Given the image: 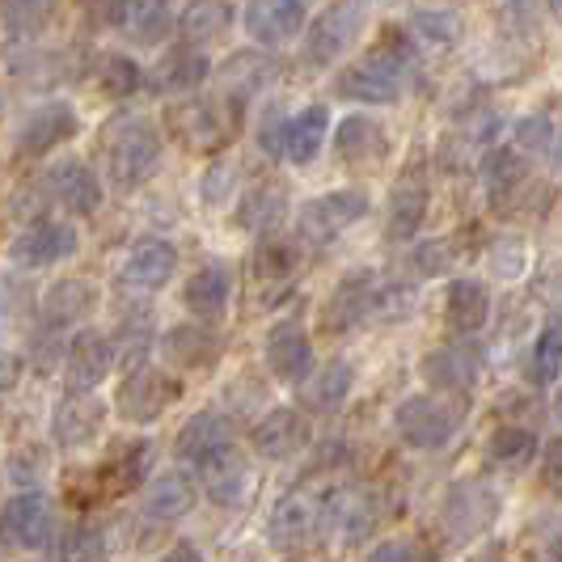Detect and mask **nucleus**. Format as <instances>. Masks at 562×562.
Listing matches in <instances>:
<instances>
[{"label": "nucleus", "mask_w": 562, "mask_h": 562, "mask_svg": "<svg viewBox=\"0 0 562 562\" xmlns=\"http://www.w3.org/2000/svg\"><path fill=\"white\" fill-rule=\"evenodd\" d=\"M106 161L119 187H140L161 166V136L144 114H119L106 123Z\"/></svg>", "instance_id": "obj_1"}, {"label": "nucleus", "mask_w": 562, "mask_h": 562, "mask_svg": "<svg viewBox=\"0 0 562 562\" xmlns=\"http://www.w3.org/2000/svg\"><path fill=\"white\" fill-rule=\"evenodd\" d=\"M406 64H411L406 52H376L338 77V93L351 102H368V106H390L406 89Z\"/></svg>", "instance_id": "obj_2"}, {"label": "nucleus", "mask_w": 562, "mask_h": 562, "mask_svg": "<svg viewBox=\"0 0 562 562\" xmlns=\"http://www.w3.org/2000/svg\"><path fill=\"white\" fill-rule=\"evenodd\" d=\"M326 529H330L326 525V499L313 495V491L283 495L276 512H271V520H267V537H271L276 550H301V546H310L313 537L326 533Z\"/></svg>", "instance_id": "obj_3"}, {"label": "nucleus", "mask_w": 562, "mask_h": 562, "mask_svg": "<svg viewBox=\"0 0 562 562\" xmlns=\"http://www.w3.org/2000/svg\"><path fill=\"white\" fill-rule=\"evenodd\" d=\"M182 394V381L169 376L166 368H148L140 364L136 372H127V381L119 385L114 406L127 423H153L166 415V406Z\"/></svg>", "instance_id": "obj_4"}, {"label": "nucleus", "mask_w": 562, "mask_h": 562, "mask_svg": "<svg viewBox=\"0 0 562 562\" xmlns=\"http://www.w3.org/2000/svg\"><path fill=\"white\" fill-rule=\"evenodd\" d=\"M495 516H499V495L486 482H457L440 507L445 533L452 541H470V537L486 533L495 525Z\"/></svg>", "instance_id": "obj_5"}, {"label": "nucleus", "mask_w": 562, "mask_h": 562, "mask_svg": "<svg viewBox=\"0 0 562 562\" xmlns=\"http://www.w3.org/2000/svg\"><path fill=\"white\" fill-rule=\"evenodd\" d=\"M364 18V4H330V9H322L310 30V43H305V59H310L313 68H326V64L342 59L347 47L360 38Z\"/></svg>", "instance_id": "obj_6"}, {"label": "nucleus", "mask_w": 562, "mask_h": 562, "mask_svg": "<svg viewBox=\"0 0 562 562\" xmlns=\"http://www.w3.org/2000/svg\"><path fill=\"white\" fill-rule=\"evenodd\" d=\"M368 195L364 191H330V195H317L301 207V233L310 241H335L342 228H351L356 221L368 216Z\"/></svg>", "instance_id": "obj_7"}, {"label": "nucleus", "mask_w": 562, "mask_h": 562, "mask_svg": "<svg viewBox=\"0 0 562 562\" xmlns=\"http://www.w3.org/2000/svg\"><path fill=\"white\" fill-rule=\"evenodd\" d=\"M394 423H397V436L419 452H440L452 440V415L436 397H427V394L406 397V402L397 406Z\"/></svg>", "instance_id": "obj_8"}, {"label": "nucleus", "mask_w": 562, "mask_h": 562, "mask_svg": "<svg viewBox=\"0 0 562 562\" xmlns=\"http://www.w3.org/2000/svg\"><path fill=\"white\" fill-rule=\"evenodd\" d=\"M305 18H310V9L301 0H258V4H246V13H241L246 34L262 47H280L288 38H296L305 30Z\"/></svg>", "instance_id": "obj_9"}, {"label": "nucleus", "mask_w": 562, "mask_h": 562, "mask_svg": "<svg viewBox=\"0 0 562 562\" xmlns=\"http://www.w3.org/2000/svg\"><path fill=\"white\" fill-rule=\"evenodd\" d=\"M77 254V233L68 225H34L26 228L13 246H9V262L18 271H38V267H52V262H64Z\"/></svg>", "instance_id": "obj_10"}, {"label": "nucleus", "mask_w": 562, "mask_h": 562, "mask_svg": "<svg viewBox=\"0 0 562 562\" xmlns=\"http://www.w3.org/2000/svg\"><path fill=\"white\" fill-rule=\"evenodd\" d=\"M0 537L13 550H43L52 537V507L43 495H18L0 512Z\"/></svg>", "instance_id": "obj_11"}, {"label": "nucleus", "mask_w": 562, "mask_h": 562, "mask_svg": "<svg viewBox=\"0 0 562 562\" xmlns=\"http://www.w3.org/2000/svg\"><path fill=\"white\" fill-rule=\"evenodd\" d=\"M173 271H178L173 246L148 237V241H140L136 250L127 254V262H123V271H119V283H123L127 292H157V288H166V283L173 280Z\"/></svg>", "instance_id": "obj_12"}, {"label": "nucleus", "mask_w": 562, "mask_h": 562, "mask_svg": "<svg viewBox=\"0 0 562 562\" xmlns=\"http://www.w3.org/2000/svg\"><path fill=\"white\" fill-rule=\"evenodd\" d=\"M376 520H381V504H376V495H372V491H364V486L326 495V525H330V529H338L347 546L364 541V537L376 529Z\"/></svg>", "instance_id": "obj_13"}, {"label": "nucleus", "mask_w": 562, "mask_h": 562, "mask_svg": "<svg viewBox=\"0 0 562 562\" xmlns=\"http://www.w3.org/2000/svg\"><path fill=\"white\" fill-rule=\"evenodd\" d=\"M111 364H114L111 338L93 335V330L77 335L72 347H68V394H89V390H98V385L106 381Z\"/></svg>", "instance_id": "obj_14"}, {"label": "nucleus", "mask_w": 562, "mask_h": 562, "mask_svg": "<svg viewBox=\"0 0 562 562\" xmlns=\"http://www.w3.org/2000/svg\"><path fill=\"white\" fill-rule=\"evenodd\" d=\"M305 445H310V423H305L301 411H292V406L271 411L267 419L254 427V449L262 452L267 461H288V457H296Z\"/></svg>", "instance_id": "obj_15"}, {"label": "nucleus", "mask_w": 562, "mask_h": 562, "mask_svg": "<svg viewBox=\"0 0 562 562\" xmlns=\"http://www.w3.org/2000/svg\"><path fill=\"white\" fill-rule=\"evenodd\" d=\"M72 132H77V111L68 102H43L38 111L26 114V123L18 132V144H22L26 157H43L47 148L64 144Z\"/></svg>", "instance_id": "obj_16"}, {"label": "nucleus", "mask_w": 562, "mask_h": 562, "mask_svg": "<svg viewBox=\"0 0 562 562\" xmlns=\"http://www.w3.org/2000/svg\"><path fill=\"white\" fill-rule=\"evenodd\" d=\"M102 423H106V402L89 394H72L56 411V440L64 449H85L102 436Z\"/></svg>", "instance_id": "obj_17"}, {"label": "nucleus", "mask_w": 562, "mask_h": 562, "mask_svg": "<svg viewBox=\"0 0 562 562\" xmlns=\"http://www.w3.org/2000/svg\"><path fill=\"white\" fill-rule=\"evenodd\" d=\"M267 368L280 376V381H305L313 368V347L305 330L301 326H292V322H283L276 326L271 335H267Z\"/></svg>", "instance_id": "obj_18"}, {"label": "nucleus", "mask_w": 562, "mask_h": 562, "mask_svg": "<svg viewBox=\"0 0 562 562\" xmlns=\"http://www.w3.org/2000/svg\"><path fill=\"white\" fill-rule=\"evenodd\" d=\"M335 148L338 161H347V166H376L390 153V140H385L381 123H372L368 114H351V119L338 123Z\"/></svg>", "instance_id": "obj_19"}, {"label": "nucleus", "mask_w": 562, "mask_h": 562, "mask_svg": "<svg viewBox=\"0 0 562 562\" xmlns=\"http://www.w3.org/2000/svg\"><path fill=\"white\" fill-rule=\"evenodd\" d=\"M47 187H52V195L64 203V207H72V212H98V203H102V187H98V178H93V169L77 161V157H68V161H56L52 173H47Z\"/></svg>", "instance_id": "obj_20"}, {"label": "nucleus", "mask_w": 562, "mask_h": 562, "mask_svg": "<svg viewBox=\"0 0 562 562\" xmlns=\"http://www.w3.org/2000/svg\"><path fill=\"white\" fill-rule=\"evenodd\" d=\"M199 470H203V482H207V495H212V504L241 507L246 491H250V470H246V457L233 449V445L216 452L212 461H203Z\"/></svg>", "instance_id": "obj_21"}, {"label": "nucleus", "mask_w": 562, "mask_h": 562, "mask_svg": "<svg viewBox=\"0 0 562 562\" xmlns=\"http://www.w3.org/2000/svg\"><path fill=\"white\" fill-rule=\"evenodd\" d=\"M93 310H98V283L89 280H59L43 296V317L47 326H59V330L85 322Z\"/></svg>", "instance_id": "obj_22"}, {"label": "nucleus", "mask_w": 562, "mask_h": 562, "mask_svg": "<svg viewBox=\"0 0 562 562\" xmlns=\"http://www.w3.org/2000/svg\"><path fill=\"white\" fill-rule=\"evenodd\" d=\"M326 127H330L326 106H305L296 119H288V123H283V157L296 161V166H310L313 157L322 153Z\"/></svg>", "instance_id": "obj_23"}, {"label": "nucleus", "mask_w": 562, "mask_h": 562, "mask_svg": "<svg viewBox=\"0 0 562 562\" xmlns=\"http://www.w3.org/2000/svg\"><path fill=\"white\" fill-rule=\"evenodd\" d=\"M427 216V182L406 173L390 195V241H411Z\"/></svg>", "instance_id": "obj_24"}, {"label": "nucleus", "mask_w": 562, "mask_h": 562, "mask_svg": "<svg viewBox=\"0 0 562 562\" xmlns=\"http://www.w3.org/2000/svg\"><path fill=\"white\" fill-rule=\"evenodd\" d=\"M445 313H449V326L457 335H479L491 317V296L479 280H452L449 296H445Z\"/></svg>", "instance_id": "obj_25"}, {"label": "nucleus", "mask_w": 562, "mask_h": 562, "mask_svg": "<svg viewBox=\"0 0 562 562\" xmlns=\"http://www.w3.org/2000/svg\"><path fill=\"white\" fill-rule=\"evenodd\" d=\"M233 440H228V423L221 415H212V411H203L195 419H187L182 427V436H178V457L182 461H191V465H203V461H212L221 449H228Z\"/></svg>", "instance_id": "obj_26"}, {"label": "nucleus", "mask_w": 562, "mask_h": 562, "mask_svg": "<svg viewBox=\"0 0 562 562\" xmlns=\"http://www.w3.org/2000/svg\"><path fill=\"white\" fill-rule=\"evenodd\" d=\"M288 216V195H283L276 182H258L246 191L241 207H237V225L254 228V233H276Z\"/></svg>", "instance_id": "obj_27"}, {"label": "nucleus", "mask_w": 562, "mask_h": 562, "mask_svg": "<svg viewBox=\"0 0 562 562\" xmlns=\"http://www.w3.org/2000/svg\"><path fill=\"white\" fill-rule=\"evenodd\" d=\"M372 301H376V292H372L368 276L338 283V292L330 296V305H326V330H351L360 317L372 313Z\"/></svg>", "instance_id": "obj_28"}, {"label": "nucleus", "mask_w": 562, "mask_h": 562, "mask_svg": "<svg viewBox=\"0 0 562 562\" xmlns=\"http://www.w3.org/2000/svg\"><path fill=\"white\" fill-rule=\"evenodd\" d=\"M182 301H187V310L195 313V317H221L228 305V271L225 267H203L199 276L187 280L182 288Z\"/></svg>", "instance_id": "obj_29"}, {"label": "nucleus", "mask_w": 562, "mask_h": 562, "mask_svg": "<svg viewBox=\"0 0 562 562\" xmlns=\"http://www.w3.org/2000/svg\"><path fill=\"white\" fill-rule=\"evenodd\" d=\"M191 507H195V486L182 474H169V479L153 482L148 495H144V516H153V520H178Z\"/></svg>", "instance_id": "obj_30"}, {"label": "nucleus", "mask_w": 562, "mask_h": 562, "mask_svg": "<svg viewBox=\"0 0 562 562\" xmlns=\"http://www.w3.org/2000/svg\"><path fill=\"white\" fill-rule=\"evenodd\" d=\"M482 182H486V195L491 203H504L520 191V182H525V161H520V153L516 148H495V153H486V161H482Z\"/></svg>", "instance_id": "obj_31"}, {"label": "nucleus", "mask_w": 562, "mask_h": 562, "mask_svg": "<svg viewBox=\"0 0 562 562\" xmlns=\"http://www.w3.org/2000/svg\"><path fill=\"white\" fill-rule=\"evenodd\" d=\"M537 452H541V445L529 427H499L486 445V461L499 470H525Z\"/></svg>", "instance_id": "obj_32"}, {"label": "nucleus", "mask_w": 562, "mask_h": 562, "mask_svg": "<svg viewBox=\"0 0 562 562\" xmlns=\"http://www.w3.org/2000/svg\"><path fill=\"white\" fill-rule=\"evenodd\" d=\"M351 381H356V372H351V364H342V360L317 368L313 381L305 385V406L310 411H335L351 394Z\"/></svg>", "instance_id": "obj_33"}, {"label": "nucleus", "mask_w": 562, "mask_h": 562, "mask_svg": "<svg viewBox=\"0 0 562 562\" xmlns=\"http://www.w3.org/2000/svg\"><path fill=\"white\" fill-rule=\"evenodd\" d=\"M423 376L436 385V390H445V394H470V385H474V368L470 360L461 356V351H431L427 360H423Z\"/></svg>", "instance_id": "obj_34"}, {"label": "nucleus", "mask_w": 562, "mask_h": 562, "mask_svg": "<svg viewBox=\"0 0 562 562\" xmlns=\"http://www.w3.org/2000/svg\"><path fill=\"white\" fill-rule=\"evenodd\" d=\"M123 30L144 43V47H153V43H161L169 30H173V9L161 4V0H148V4H127L123 9Z\"/></svg>", "instance_id": "obj_35"}, {"label": "nucleus", "mask_w": 562, "mask_h": 562, "mask_svg": "<svg viewBox=\"0 0 562 562\" xmlns=\"http://www.w3.org/2000/svg\"><path fill=\"white\" fill-rule=\"evenodd\" d=\"M411 38L423 43V47L445 52L461 38V18L452 9H415L411 13Z\"/></svg>", "instance_id": "obj_36"}, {"label": "nucleus", "mask_w": 562, "mask_h": 562, "mask_svg": "<svg viewBox=\"0 0 562 562\" xmlns=\"http://www.w3.org/2000/svg\"><path fill=\"white\" fill-rule=\"evenodd\" d=\"M161 347H166V356L178 368H195L216 351V338L207 330H199V326H173Z\"/></svg>", "instance_id": "obj_37"}, {"label": "nucleus", "mask_w": 562, "mask_h": 562, "mask_svg": "<svg viewBox=\"0 0 562 562\" xmlns=\"http://www.w3.org/2000/svg\"><path fill=\"white\" fill-rule=\"evenodd\" d=\"M529 372H533L537 385H554V381H559V372H562V317H550V322L541 326Z\"/></svg>", "instance_id": "obj_38"}, {"label": "nucleus", "mask_w": 562, "mask_h": 562, "mask_svg": "<svg viewBox=\"0 0 562 562\" xmlns=\"http://www.w3.org/2000/svg\"><path fill=\"white\" fill-rule=\"evenodd\" d=\"M203 77H207V59L199 56V52H173V56L157 68L153 85H157L161 93H173V89H195Z\"/></svg>", "instance_id": "obj_39"}, {"label": "nucleus", "mask_w": 562, "mask_h": 562, "mask_svg": "<svg viewBox=\"0 0 562 562\" xmlns=\"http://www.w3.org/2000/svg\"><path fill=\"white\" fill-rule=\"evenodd\" d=\"M525 562H562V520L541 516L525 533Z\"/></svg>", "instance_id": "obj_40"}, {"label": "nucleus", "mask_w": 562, "mask_h": 562, "mask_svg": "<svg viewBox=\"0 0 562 562\" xmlns=\"http://www.w3.org/2000/svg\"><path fill=\"white\" fill-rule=\"evenodd\" d=\"M59 559L64 562H106V537L98 525H72L64 533L59 546Z\"/></svg>", "instance_id": "obj_41"}, {"label": "nucleus", "mask_w": 562, "mask_h": 562, "mask_svg": "<svg viewBox=\"0 0 562 562\" xmlns=\"http://www.w3.org/2000/svg\"><path fill=\"white\" fill-rule=\"evenodd\" d=\"M457 258H461L457 237H431V241H423L419 250H411V267L419 276H445L449 267H457Z\"/></svg>", "instance_id": "obj_42"}, {"label": "nucleus", "mask_w": 562, "mask_h": 562, "mask_svg": "<svg viewBox=\"0 0 562 562\" xmlns=\"http://www.w3.org/2000/svg\"><path fill=\"white\" fill-rule=\"evenodd\" d=\"M254 267H258L262 280H283V276L296 271V246H292V241H280V237H271V241L258 246Z\"/></svg>", "instance_id": "obj_43"}, {"label": "nucleus", "mask_w": 562, "mask_h": 562, "mask_svg": "<svg viewBox=\"0 0 562 562\" xmlns=\"http://www.w3.org/2000/svg\"><path fill=\"white\" fill-rule=\"evenodd\" d=\"M525 267H529V246H525L520 237H504V241L491 246V271H495L499 280L525 276Z\"/></svg>", "instance_id": "obj_44"}, {"label": "nucleus", "mask_w": 562, "mask_h": 562, "mask_svg": "<svg viewBox=\"0 0 562 562\" xmlns=\"http://www.w3.org/2000/svg\"><path fill=\"white\" fill-rule=\"evenodd\" d=\"M102 85L111 89V98H127L144 85V72L127 56H106L102 59Z\"/></svg>", "instance_id": "obj_45"}, {"label": "nucleus", "mask_w": 562, "mask_h": 562, "mask_svg": "<svg viewBox=\"0 0 562 562\" xmlns=\"http://www.w3.org/2000/svg\"><path fill=\"white\" fill-rule=\"evenodd\" d=\"M233 18V9L228 4H187L182 9V30H187V38H207L212 30H221Z\"/></svg>", "instance_id": "obj_46"}, {"label": "nucleus", "mask_w": 562, "mask_h": 562, "mask_svg": "<svg viewBox=\"0 0 562 562\" xmlns=\"http://www.w3.org/2000/svg\"><path fill=\"white\" fill-rule=\"evenodd\" d=\"M0 18H4V26H9L13 38H34L38 30L47 26L52 9L47 4H9V9H0Z\"/></svg>", "instance_id": "obj_47"}, {"label": "nucleus", "mask_w": 562, "mask_h": 562, "mask_svg": "<svg viewBox=\"0 0 562 562\" xmlns=\"http://www.w3.org/2000/svg\"><path fill=\"white\" fill-rule=\"evenodd\" d=\"M516 148L529 157V153H550L554 148V123L546 114H529L516 123Z\"/></svg>", "instance_id": "obj_48"}, {"label": "nucleus", "mask_w": 562, "mask_h": 562, "mask_svg": "<svg viewBox=\"0 0 562 562\" xmlns=\"http://www.w3.org/2000/svg\"><path fill=\"white\" fill-rule=\"evenodd\" d=\"M368 562H431V554L423 550L415 537H390V541H381Z\"/></svg>", "instance_id": "obj_49"}, {"label": "nucleus", "mask_w": 562, "mask_h": 562, "mask_svg": "<svg viewBox=\"0 0 562 562\" xmlns=\"http://www.w3.org/2000/svg\"><path fill=\"white\" fill-rule=\"evenodd\" d=\"M411 310H415L411 288H385V292H376V301H372V313H381V317H406Z\"/></svg>", "instance_id": "obj_50"}, {"label": "nucleus", "mask_w": 562, "mask_h": 562, "mask_svg": "<svg viewBox=\"0 0 562 562\" xmlns=\"http://www.w3.org/2000/svg\"><path fill=\"white\" fill-rule=\"evenodd\" d=\"M541 482L562 495V436H554L546 449H541Z\"/></svg>", "instance_id": "obj_51"}, {"label": "nucleus", "mask_w": 562, "mask_h": 562, "mask_svg": "<svg viewBox=\"0 0 562 562\" xmlns=\"http://www.w3.org/2000/svg\"><path fill=\"white\" fill-rule=\"evenodd\" d=\"M13 385H18V360L0 356V394H9Z\"/></svg>", "instance_id": "obj_52"}, {"label": "nucleus", "mask_w": 562, "mask_h": 562, "mask_svg": "<svg viewBox=\"0 0 562 562\" xmlns=\"http://www.w3.org/2000/svg\"><path fill=\"white\" fill-rule=\"evenodd\" d=\"M157 562H203V559H199L195 546H187V541H182V546H173V550H169V554H161Z\"/></svg>", "instance_id": "obj_53"}, {"label": "nucleus", "mask_w": 562, "mask_h": 562, "mask_svg": "<svg viewBox=\"0 0 562 562\" xmlns=\"http://www.w3.org/2000/svg\"><path fill=\"white\" fill-rule=\"evenodd\" d=\"M554 415H559V423H562V385H559V394H554Z\"/></svg>", "instance_id": "obj_54"}, {"label": "nucleus", "mask_w": 562, "mask_h": 562, "mask_svg": "<svg viewBox=\"0 0 562 562\" xmlns=\"http://www.w3.org/2000/svg\"><path fill=\"white\" fill-rule=\"evenodd\" d=\"M554 18H559V22H562V4H554Z\"/></svg>", "instance_id": "obj_55"}]
</instances>
